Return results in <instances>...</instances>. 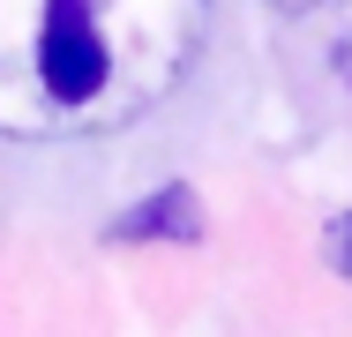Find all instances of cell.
Wrapping results in <instances>:
<instances>
[{
	"instance_id": "obj_2",
	"label": "cell",
	"mask_w": 352,
	"mask_h": 337,
	"mask_svg": "<svg viewBox=\"0 0 352 337\" xmlns=\"http://www.w3.org/2000/svg\"><path fill=\"white\" fill-rule=\"evenodd\" d=\"M105 240L113 248H188V240H203V195L195 188H150L142 202H128L113 225H105Z\"/></svg>"
},
{
	"instance_id": "obj_3",
	"label": "cell",
	"mask_w": 352,
	"mask_h": 337,
	"mask_svg": "<svg viewBox=\"0 0 352 337\" xmlns=\"http://www.w3.org/2000/svg\"><path fill=\"white\" fill-rule=\"evenodd\" d=\"M322 255H330V270L352 285V210H345V217H330V232H322Z\"/></svg>"
},
{
	"instance_id": "obj_1",
	"label": "cell",
	"mask_w": 352,
	"mask_h": 337,
	"mask_svg": "<svg viewBox=\"0 0 352 337\" xmlns=\"http://www.w3.org/2000/svg\"><path fill=\"white\" fill-rule=\"evenodd\" d=\"M217 0H0V135L82 142L150 120L203 61Z\"/></svg>"
},
{
	"instance_id": "obj_4",
	"label": "cell",
	"mask_w": 352,
	"mask_h": 337,
	"mask_svg": "<svg viewBox=\"0 0 352 337\" xmlns=\"http://www.w3.org/2000/svg\"><path fill=\"white\" fill-rule=\"evenodd\" d=\"M270 8H285V15H300V8H322V0H270Z\"/></svg>"
}]
</instances>
